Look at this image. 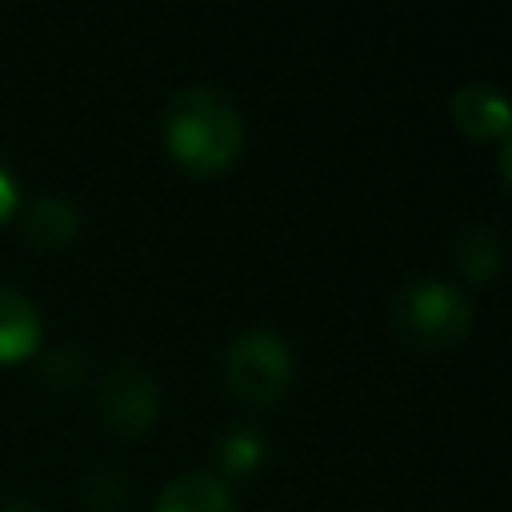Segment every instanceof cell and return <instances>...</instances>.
Segmentation results:
<instances>
[{
  "instance_id": "obj_6",
  "label": "cell",
  "mask_w": 512,
  "mask_h": 512,
  "mask_svg": "<svg viewBox=\"0 0 512 512\" xmlns=\"http://www.w3.org/2000/svg\"><path fill=\"white\" fill-rule=\"evenodd\" d=\"M44 324L32 296L12 284H0V364H20L40 348Z\"/></svg>"
},
{
  "instance_id": "obj_13",
  "label": "cell",
  "mask_w": 512,
  "mask_h": 512,
  "mask_svg": "<svg viewBox=\"0 0 512 512\" xmlns=\"http://www.w3.org/2000/svg\"><path fill=\"white\" fill-rule=\"evenodd\" d=\"M0 512H40L32 500H8V504H0Z\"/></svg>"
},
{
  "instance_id": "obj_11",
  "label": "cell",
  "mask_w": 512,
  "mask_h": 512,
  "mask_svg": "<svg viewBox=\"0 0 512 512\" xmlns=\"http://www.w3.org/2000/svg\"><path fill=\"white\" fill-rule=\"evenodd\" d=\"M48 376L56 380V384H76L80 380V372H84V364H80V356H76V348H56L52 356H48Z\"/></svg>"
},
{
  "instance_id": "obj_4",
  "label": "cell",
  "mask_w": 512,
  "mask_h": 512,
  "mask_svg": "<svg viewBox=\"0 0 512 512\" xmlns=\"http://www.w3.org/2000/svg\"><path fill=\"white\" fill-rule=\"evenodd\" d=\"M96 404H100V416L116 428V432H144L152 428L156 412H160V384L156 376L136 364V360H116L104 380H100V392H96Z\"/></svg>"
},
{
  "instance_id": "obj_3",
  "label": "cell",
  "mask_w": 512,
  "mask_h": 512,
  "mask_svg": "<svg viewBox=\"0 0 512 512\" xmlns=\"http://www.w3.org/2000/svg\"><path fill=\"white\" fill-rule=\"evenodd\" d=\"M220 364H224L228 392L240 396L244 404L280 400L296 376V356L288 340L268 328H244L240 336H232Z\"/></svg>"
},
{
  "instance_id": "obj_12",
  "label": "cell",
  "mask_w": 512,
  "mask_h": 512,
  "mask_svg": "<svg viewBox=\"0 0 512 512\" xmlns=\"http://www.w3.org/2000/svg\"><path fill=\"white\" fill-rule=\"evenodd\" d=\"M16 208H20V184H16L12 168L0 160V224H4L8 216H16Z\"/></svg>"
},
{
  "instance_id": "obj_5",
  "label": "cell",
  "mask_w": 512,
  "mask_h": 512,
  "mask_svg": "<svg viewBox=\"0 0 512 512\" xmlns=\"http://www.w3.org/2000/svg\"><path fill=\"white\" fill-rule=\"evenodd\" d=\"M452 120L476 140L508 136V100L492 80H468L452 92Z\"/></svg>"
},
{
  "instance_id": "obj_1",
  "label": "cell",
  "mask_w": 512,
  "mask_h": 512,
  "mask_svg": "<svg viewBox=\"0 0 512 512\" xmlns=\"http://www.w3.org/2000/svg\"><path fill=\"white\" fill-rule=\"evenodd\" d=\"M160 136L172 160L188 172H220L244 148V116L240 108L208 84H188L168 96L160 116Z\"/></svg>"
},
{
  "instance_id": "obj_7",
  "label": "cell",
  "mask_w": 512,
  "mask_h": 512,
  "mask_svg": "<svg viewBox=\"0 0 512 512\" xmlns=\"http://www.w3.org/2000/svg\"><path fill=\"white\" fill-rule=\"evenodd\" d=\"M152 512H236V496L216 472H180L160 488Z\"/></svg>"
},
{
  "instance_id": "obj_2",
  "label": "cell",
  "mask_w": 512,
  "mask_h": 512,
  "mask_svg": "<svg viewBox=\"0 0 512 512\" xmlns=\"http://www.w3.org/2000/svg\"><path fill=\"white\" fill-rule=\"evenodd\" d=\"M392 328L420 352L456 348L472 328V296L440 276L404 280L392 296Z\"/></svg>"
},
{
  "instance_id": "obj_9",
  "label": "cell",
  "mask_w": 512,
  "mask_h": 512,
  "mask_svg": "<svg viewBox=\"0 0 512 512\" xmlns=\"http://www.w3.org/2000/svg\"><path fill=\"white\" fill-rule=\"evenodd\" d=\"M264 456H268V440L252 424H236L216 440V464L224 476H248L264 464Z\"/></svg>"
},
{
  "instance_id": "obj_8",
  "label": "cell",
  "mask_w": 512,
  "mask_h": 512,
  "mask_svg": "<svg viewBox=\"0 0 512 512\" xmlns=\"http://www.w3.org/2000/svg\"><path fill=\"white\" fill-rule=\"evenodd\" d=\"M20 228H24V240L44 248V252H56L64 244L76 240L80 232V212L68 196H56V192H44L36 196L24 212H20Z\"/></svg>"
},
{
  "instance_id": "obj_10",
  "label": "cell",
  "mask_w": 512,
  "mask_h": 512,
  "mask_svg": "<svg viewBox=\"0 0 512 512\" xmlns=\"http://www.w3.org/2000/svg\"><path fill=\"white\" fill-rule=\"evenodd\" d=\"M456 260H460L468 280H476V284L492 280V272L500 268V240H496V232L488 224H468L460 232V240H456Z\"/></svg>"
}]
</instances>
